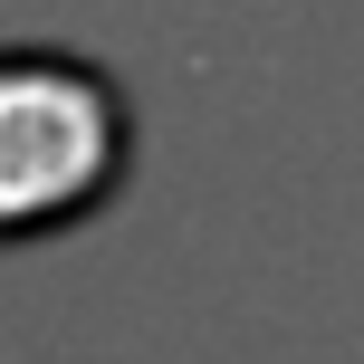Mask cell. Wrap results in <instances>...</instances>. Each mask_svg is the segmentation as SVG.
I'll list each match as a JSON object with an SVG mask.
<instances>
[{
  "instance_id": "cell-1",
  "label": "cell",
  "mask_w": 364,
  "mask_h": 364,
  "mask_svg": "<svg viewBox=\"0 0 364 364\" xmlns=\"http://www.w3.org/2000/svg\"><path fill=\"white\" fill-rule=\"evenodd\" d=\"M115 173V96L77 58H0V230H48Z\"/></svg>"
}]
</instances>
